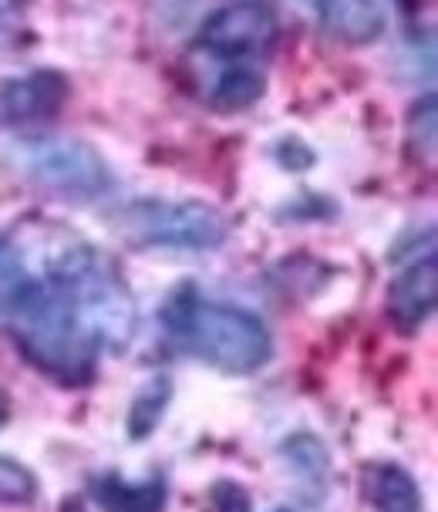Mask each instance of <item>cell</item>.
Segmentation results:
<instances>
[{
    "label": "cell",
    "mask_w": 438,
    "mask_h": 512,
    "mask_svg": "<svg viewBox=\"0 0 438 512\" xmlns=\"http://www.w3.org/2000/svg\"><path fill=\"white\" fill-rule=\"evenodd\" d=\"M17 351L61 388L95 381L102 351L129 341L132 300L115 273L98 267L75 283L24 287L0 304Z\"/></svg>",
    "instance_id": "1"
},
{
    "label": "cell",
    "mask_w": 438,
    "mask_h": 512,
    "mask_svg": "<svg viewBox=\"0 0 438 512\" xmlns=\"http://www.w3.org/2000/svg\"><path fill=\"white\" fill-rule=\"evenodd\" d=\"M159 317L179 351L193 354L196 361L230 378L257 374L273 358V337L257 314L206 300L193 280H182L172 290Z\"/></svg>",
    "instance_id": "2"
},
{
    "label": "cell",
    "mask_w": 438,
    "mask_h": 512,
    "mask_svg": "<svg viewBox=\"0 0 438 512\" xmlns=\"http://www.w3.org/2000/svg\"><path fill=\"white\" fill-rule=\"evenodd\" d=\"M102 260L88 236L54 216H21L0 233V304L24 287L75 283L91 277Z\"/></svg>",
    "instance_id": "3"
},
{
    "label": "cell",
    "mask_w": 438,
    "mask_h": 512,
    "mask_svg": "<svg viewBox=\"0 0 438 512\" xmlns=\"http://www.w3.org/2000/svg\"><path fill=\"white\" fill-rule=\"evenodd\" d=\"M14 166L44 192L95 203L112 192L115 176L105 155L78 135H31L14 145Z\"/></svg>",
    "instance_id": "4"
},
{
    "label": "cell",
    "mask_w": 438,
    "mask_h": 512,
    "mask_svg": "<svg viewBox=\"0 0 438 512\" xmlns=\"http://www.w3.org/2000/svg\"><path fill=\"white\" fill-rule=\"evenodd\" d=\"M118 233L132 246L159 250H219L230 236V223L216 206L199 199H135L118 216Z\"/></svg>",
    "instance_id": "5"
},
{
    "label": "cell",
    "mask_w": 438,
    "mask_h": 512,
    "mask_svg": "<svg viewBox=\"0 0 438 512\" xmlns=\"http://www.w3.org/2000/svg\"><path fill=\"white\" fill-rule=\"evenodd\" d=\"M196 41L213 61H257L277 41V17L263 4L236 0L206 17Z\"/></svg>",
    "instance_id": "6"
},
{
    "label": "cell",
    "mask_w": 438,
    "mask_h": 512,
    "mask_svg": "<svg viewBox=\"0 0 438 512\" xmlns=\"http://www.w3.org/2000/svg\"><path fill=\"white\" fill-rule=\"evenodd\" d=\"M71 81L58 68H34L21 78L0 81V122L27 125L48 122L65 108Z\"/></svg>",
    "instance_id": "7"
},
{
    "label": "cell",
    "mask_w": 438,
    "mask_h": 512,
    "mask_svg": "<svg viewBox=\"0 0 438 512\" xmlns=\"http://www.w3.org/2000/svg\"><path fill=\"white\" fill-rule=\"evenodd\" d=\"M435 304H438V260L435 253H425L391 280L388 317L401 334H415L435 314Z\"/></svg>",
    "instance_id": "8"
},
{
    "label": "cell",
    "mask_w": 438,
    "mask_h": 512,
    "mask_svg": "<svg viewBox=\"0 0 438 512\" xmlns=\"http://www.w3.org/2000/svg\"><path fill=\"white\" fill-rule=\"evenodd\" d=\"M317 14L324 31L351 48L374 44L388 27L381 0H317Z\"/></svg>",
    "instance_id": "9"
},
{
    "label": "cell",
    "mask_w": 438,
    "mask_h": 512,
    "mask_svg": "<svg viewBox=\"0 0 438 512\" xmlns=\"http://www.w3.org/2000/svg\"><path fill=\"white\" fill-rule=\"evenodd\" d=\"M88 492L102 512H166L169 502V486L162 475L132 482L118 472H102L88 479Z\"/></svg>",
    "instance_id": "10"
},
{
    "label": "cell",
    "mask_w": 438,
    "mask_h": 512,
    "mask_svg": "<svg viewBox=\"0 0 438 512\" xmlns=\"http://www.w3.org/2000/svg\"><path fill=\"white\" fill-rule=\"evenodd\" d=\"M267 95V75L257 61H219L213 85L206 91V102L223 115L246 112Z\"/></svg>",
    "instance_id": "11"
},
{
    "label": "cell",
    "mask_w": 438,
    "mask_h": 512,
    "mask_svg": "<svg viewBox=\"0 0 438 512\" xmlns=\"http://www.w3.org/2000/svg\"><path fill=\"white\" fill-rule=\"evenodd\" d=\"M364 496H368L374 512H425L422 486L398 462L371 465L368 482H364Z\"/></svg>",
    "instance_id": "12"
},
{
    "label": "cell",
    "mask_w": 438,
    "mask_h": 512,
    "mask_svg": "<svg viewBox=\"0 0 438 512\" xmlns=\"http://www.w3.org/2000/svg\"><path fill=\"white\" fill-rule=\"evenodd\" d=\"M172 398H176V381H172V374H152V378L135 391L129 415H125V428H129L132 442H145V438H152L159 432Z\"/></svg>",
    "instance_id": "13"
},
{
    "label": "cell",
    "mask_w": 438,
    "mask_h": 512,
    "mask_svg": "<svg viewBox=\"0 0 438 512\" xmlns=\"http://www.w3.org/2000/svg\"><path fill=\"white\" fill-rule=\"evenodd\" d=\"M280 459L294 469L297 479H307L310 486H324L331 472V452L314 432H294L280 442Z\"/></svg>",
    "instance_id": "14"
},
{
    "label": "cell",
    "mask_w": 438,
    "mask_h": 512,
    "mask_svg": "<svg viewBox=\"0 0 438 512\" xmlns=\"http://www.w3.org/2000/svg\"><path fill=\"white\" fill-rule=\"evenodd\" d=\"M41 496V482L31 465L14 455H0V506H34Z\"/></svg>",
    "instance_id": "15"
},
{
    "label": "cell",
    "mask_w": 438,
    "mask_h": 512,
    "mask_svg": "<svg viewBox=\"0 0 438 512\" xmlns=\"http://www.w3.org/2000/svg\"><path fill=\"white\" fill-rule=\"evenodd\" d=\"M435 145H438V98L425 95L422 102H415V108L408 112V149H412L418 159L432 162Z\"/></svg>",
    "instance_id": "16"
},
{
    "label": "cell",
    "mask_w": 438,
    "mask_h": 512,
    "mask_svg": "<svg viewBox=\"0 0 438 512\" xmlns=\"http://www.w3.org/2000/svg\"><path fill=\"white\" fill-rule=\"evenodd\" d=\"M209 499H213L216 512H253L250 489H246L243 482H236V479L213 482V489H209Z\"/></svg>",
    "instance_id": "17"
},
{
    "label": "cell",
    "mask_w": 438,
    "mask_h": 512,
    "mask_svg": "<svg viewBox=\"0 0 438 512\" xmlns=\"http://www.w3.org/2000/svg\"><path fill=\"white\" fill-rule=\"evenodd\" d=\"M277 162L290 172H307L317 162V155L300 139H280L277 142Z\"/></svg>",
    "instance_id": "18"
},
{
    "label": "cell",
    "mask_w": 438,
    "mask_h": 512,
    "mask_svg": "<svg viewBox=\"0 0 438 512\" xmlns=\"http://www.w3.org/2000/svg\"><path fill=\"white\" fill-rule=\"evenodd\" d=\"M58 512H91V506H88V499H81V496H65L58 502Z\"/></svg>",
    "instance_id": "19"
},
{
    "label": "cell",
    "mask_w": 438,
    "mask_h": 512,
    "mask_svg": "<svg viewBox=\"0 0 438 512\" xmlns=\"http://www.w3.org/2000/svg\"><path fill=\"white\" fill-rule=\"evenodd\" d=\"M7 418H11V398H7V391L0 388V428L7 425Z\"/></svg>",
    "instance_id": "20"
},
{
    "label": "cell",
    "mask_w": 438,
    "mask_h": 512,
    "mask_svg": "<svg viewBox=\"0 0 438 512\" xmlns=\"http://www.w3.org/2000/svg\"><path fill=\"white\" fill-rule=\"evenodd\" d=\"M273 512H294V509H273Z\"/></svg>",
    "instance_id": "21"
},
{
    "label": "cell",
    "mask_w": 438,
    "mask_h": 512,
    "mask_svg": "<svg viewBox=\"0 0 438 512\" xmlns=\"http://www.w3.org/2000/svg\"><path fill=\"white\" fill-rule=\"evenodd\" d=\"M0 4H7V0H0Z\"/></svg>",
    "instance_id": "22"
}]
</instances>
